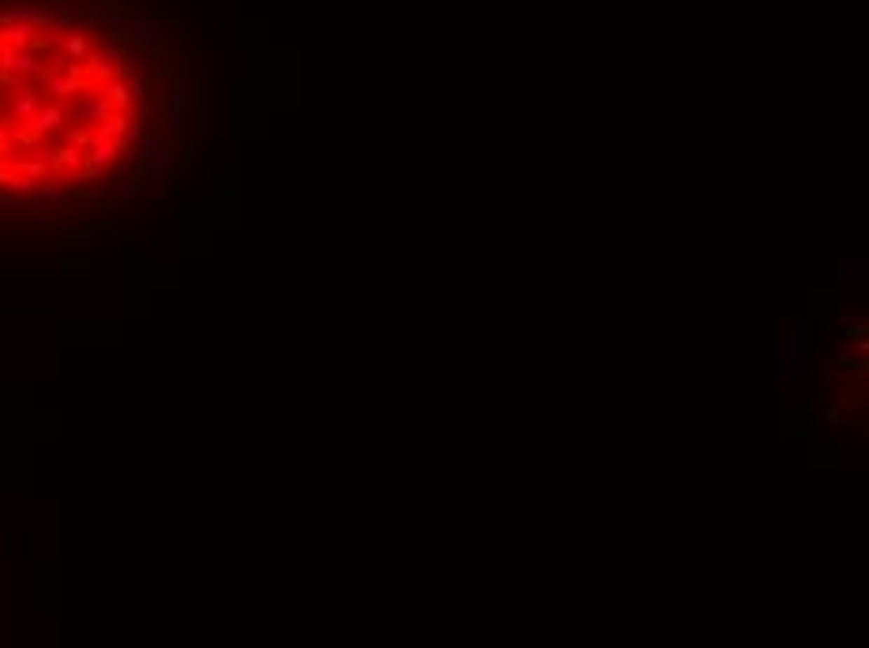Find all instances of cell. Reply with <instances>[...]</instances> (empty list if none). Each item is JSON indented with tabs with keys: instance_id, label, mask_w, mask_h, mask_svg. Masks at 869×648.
<instances>
[{
	"instance_id": "1",
	"label": "cell",
	"mask_w": 869,
	"mask_h": 648,
	"mask_svg": "<svg viewBox=\"0 0 869 648\" xmlns=\"http://www.w3.org/2000/svg\"><path fill=\"white\" fill-rule=\"evenodd\" d=\"M779 330V379H795L802 371V322L784 319Z\"/></svg>"
},
{
	"instance_id": "2",
	"label": "cell",
	"mask_w": 869,
	"mask_h": 648,
	"mask_svg": "<svg viewBox=\"0 0 869 648\" xmlns=\"http://www.w3.org/2000/svg\"><path fill=\"white\" fill-rule=\"evenodd\" d=\"M4 274H86V263H64V258H8L0 263Z\"/></svg>"
},
{
	"instance_id": "3",
	"label": "cell",
	"mask_w": 869,
	"mask_h": 648,
	"mask_svg": "<svg viewBox=\"0 0 869 648\" xmlns=\"http://www.w3.org/2000/svg\"><path fill=\"white\" fill-rule=\"evenodd\" d=\"M4 98H12V120H19V124H27L30 116L38 113V105H41V98H38V90L34 86H27V83H8V94Z\"/></svg>"
},
{
	"instance_id": "4",
	"label": "cell",
	"mask_w": 869,
	"mask_h": 648,
	"mask_svg": "<svg viewBox=\"0 0 869 648\" xmlns=\"http://www.w3.org/2000/svg\"><path fill=\"white\" fill-rule=\"evenodd\" d=\"M0 611L12 614L15 611V574H12V551L4 544V555H0Z\"/></svg>"
},
{
	"instance_id": "5",
	"label": "cell",
	"mask_w": 869,
	"mask_h": 648,
	"mask_svg": "<svg viewBox=\"0 0 869 648\" xmlns=\"http://www.w3.org/2000/svg\"><path fill=\"white\" fill-rule=\"evenodd\" d=\"M79 116H83L86 124H102V120H109V116H113V102H109L105 94H90V98H83Z\"/></svg>"
},
{
	"instance_id": "6",
	"label": "cell",
	"mask_w": 869,
	"mask_h": 648,
	"mask_svg": "<svg viewBox=\"0 0 869 648\" xmlns=\"http://www.w3.org/2000/svg\"><path fill=\"white\" fill-rule=\"evenodd\" d=\"M143 161H146V177H158L165 169V150L154 135H143Z\"/></svg>"
},
{
	"instance_id": "7",
	"label": "cell",
	"mask_w": 869,
	"mask_h": 648,
	"mask_svg": "<svg viewBox=\"0 0 869 648\" xmlns=\"http://www.w3.org/2000/svg\"><path fill=\"white\" fill-rule=\"evenodd\" d=\"M53 199H64V184H34V188L27 191V207H34V202H53Z\"/></svg>"
},
{
	"instance_id": "8",
	"label": "cell",
	"mask_w": 869,
	"mask_h": 648,
	"mask_svg": "<svg viewBox=\"0 0 869 648\" xmlns=\"http://www.w3.org/2000/svg\"><path fill=\"white\" fill-rule=\"evenodd\" d=\"M53 169L57 172H64V169H83V154L75 146H64V150H53Z\"/></svg>"
},
{
	"instance_id": "9",
	"label": "cell",
	"mask_w": 869,
	"mask_h": 648,
	"mask_svg": "<svg viewBox=\"0 0 869 648\" xmlns=\"http://www.w3.org/2000/svg\"><path fill=\"white\" fill-rule=\"evenodd\" d=\"M135 38L143 41V46H158V41L165 38V34H161V23H158V19H139V23H135Z\"/></svg>"
},
{
	"instance_id": "10",
	"label": "cell",
	"mask_w": 869,
	"mask_h": 648,
	"mask_svg": "<svg viewBox=\"0 0 869 648\" xmlns=\"http://www.w3.org/2000/svg\"><path fill=\"white\" fill-rule=\"evenodd\" d=\"M840 270H843V282H865V270H869V263L865 258H858V263H840Z\"/></svg>"
},
{
	"instance_id": "11",
	"label": "cell",
	"mask_w": 869,
	"mask_h": 648,
	"mask_svg": "<svg viewBox=\"0 0 869 648\" xmlns=\"http://www.w3.org/2000/svg\"><path fill=\"white\" fill-rule=\"evenodd\" d=\"M169 116H172V124H180V116H184V90H180V86L172 90V98H169Z\"/></svg>"
},
{
	"instance_id": "12",
	"label": "cell",
	"mask_w": 869,
	"mask_h": 648,
	"mask_svg": "<svg viewBox=\"0 0 869 648\" xmlns=\"http://www.w3.org/2000/svg\"><path fill=\"white\" fill-rule=\"evenodd\" d=\"M135 195H139V184L135 180H121V184H116V199H121V202H132Z\"/></svg>"
},
{
	"instance_id": "13",
	"label": "cell",
	"mask_w": 869,
	"mask_h": 648,
	"mask_svg": "<svg viewBox=\"0 0 869 648\" xmlns=\"http://www.w3.org/2000/svg\"><path fill=\"white\" fill-rule=\"evenodd\" d=\"M8 177H12V169H8L4 161H0V188H8Z\"/></svg>"
},
{
	"instance_id": "14",
	"label": "cell",
	"mask_w": 869,
	"mask_h": 648,
	"mask_svg": "<svg viewBox=\"0 0 869 648\" xmlns=\"http://www.w3.org/2000/svg\"><path fill=\"white\" fill-rule=\"evenodd\" d=\"M180 12H184V15H191V12H195V0H180Z\"/></svg>"
}]
</instances>
